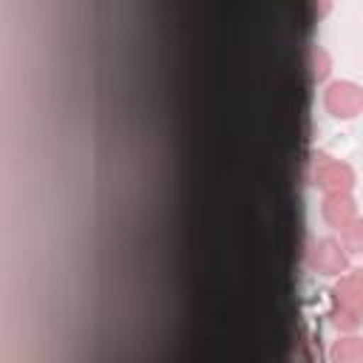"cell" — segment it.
Returning <instances> with one entry per match:
<instances>
[{
    "label": "cell",
    "instance_id": "obj_1",
    "mask_svg": "<svg viewBox=\"0 0 363 363\" xmlns=\"http://www.w3.org/2000/svg\"><path fill=\"white\" fill-rule=\"evenodd\" d=\"M306 179L312 184H318L323 193H349L352 184H354V173L346 162H337V159H329L323 153L318 156H309V173Z\"/></svg>",
    "mask_w": 363,
    "mask_h": 363
},
{
    "label": "cell",
    "instance_id": "obj_2",
    "mask_svg": "<svg viewBox=\"0 0 363 363\" xmlns=\"http://www.w3.org/2000/svg\"><path fill=\"white\" fill-rule=\"evenodd\" d=\"M323 108L332 113V116H340V119H349L354 113L363 111V91L354 85V82H332L326 91H323Z\"/></svg>",
    "mask_w": 363,
    "mask_h": 363
},
{
    "label": "cell",
    "instance_id": "obj_3",
    "mask_svg": "<svg viewBox=\"0 0 363 363\" xmlns=\"http://www.w3.org/2000/svg\"><path fill=\"white\" fill-rule=\"evenodd\" d=\"M346 247H340V241L335 238H318L309 244L306 250V264L323 275H340L346 269Z\"/></svg>",
    "mask_w": 363,
    "mask_h": 363
},
{
    "label": "cell",
    "instance_id": "obj_4",
    "mask_svg": "<svg viewBox=\"0 0 363 363\" xmlns=\"http://www.w3.org/2000/svg\"><path fill=\"white\" fill-rule=\"evenodd\" d=\"M320 216L329 227L343 230L352 218H354V201L349 193H326L323 204H320Z\"/></svg>",
    "mask_w": 363,
    "mask_h": 363
},
{
    "label": "cell",
    "instance_id": "obj_5",
    "mask_svg": "<svg viewBox=\"0 0 363 363\" xmlns=\"http://www.w3.org/2000/svg\"><path fill=\"white\" fill-rule=\"evenodd\" d=\"M329 357L335 363H363V340L360 337H343L332 346Z\"/></svg>",
    "mask_w": 363,
    "mask_h": 363
},
{
    "label": "cell",
    "instance_id": "obj_6",
    "mask_svg": "<svg viewBox=\"0 0 363 363\" xmlns=\"http://www.w3.org/2000/svg\"><path fill=\"white\" fill-rule=\"evenodd\" d=\"M329 315H332V323L337 329H357L360 320H363V312H354V309H349V306H343L337 301H332V312Z\"/></svg>",
    "mask_w": 363,
    "mask_h": 363
},
{
    "label": "cell",
    "instance_id": "obj_7",
    "mask_svg": "<svg viewBox=\"0 0 363 363\" xmlns=\"http://www.w3.org/2000/svg\"><path fill=\"white\" fill-rule=\"evenodd\" d=\"M340 238H343V247L349 252H360L363 255V218H352L340 230Z\"/></svg>",
    "mask_w": 363,
    "mask_h": 363
},
{
    "label": "cell",
    "instance_id": "obj_8",
    "mask_svg": "<svg viewBox=\"0 0 363 363\" xmlns=\"http://www.w3.org/2000/svg\"><path fill=\"white\" fill-rule=\"evenodd\" d=\"M306 60H309V77H312V79H323L326 71H329V57H326V51H323V48H309Z\"/></svg>",
    "mask_w": 363,
    "mask_h": 363
},
{
    "label": "cell",
    "instance_id": "obj_9",
    "mask_svg": "<svg viewBox=\"0 0 363 363\" xmlns=\"http://www.w3.org/2000/svg\"><path fill=\"white\" fill-rule=\"evenodd\" d=\"M354 275H357V281H360V286H363V269H357Z\"/></svg>",
    "mask_w": 363,
    "mask_h": 363
}]
</instances>
